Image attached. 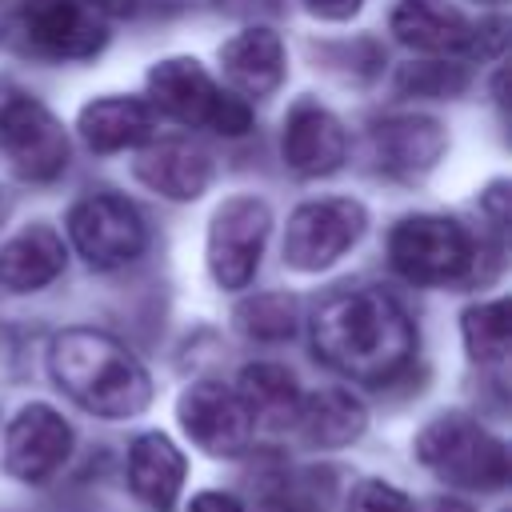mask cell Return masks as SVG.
Listing matches in <instances>:
<instances>
[{"label":"cell","mask_w":512,"mask_h":512,"mask_svg":"<svg viewBox=\"0 0 512 512\" xmlns=\"http://www.w3.org/2000/svg\"><path fill=\"white\" fill-rule=\"evenodd\" d=\"M348 156L340 120L316 100H296L284 120V164L296 176H332Z\"/></svg>","instance_id":"13"},{"label":"cell","mask_w":512,"mask_h":512,"mask_svg":"<svg viewBox=\"0 0 512 512\" xmlns=\"http://www.w3.org/2000/svg\"><path fill=\"white\" fill-rule=\"evenodd\" d=\"M0 28H4V12H0Z\"/></svg>","instance_id":"33"},{"label":"cell","mask_w":512,"mask_h":512,"mask_svg":"<svg viewBox=\"0 0 512 512\" xmlns=\"http://www.w3.org/2000/svg\"><path fill=\"white\" fill-rule=\"evenodd\" d=\"M476 4H488V8H500V4H508V0H476Z\"/></svg>","instance_id":"31"},{"label":"cell","mask_w":512,"mask_h":512,"mask_svg":"<svg viewBox=\"0 0 512 512\" xmlns=\"http://www.w3.org/2000/svg\"><path fill=\"white\" fill-rule=\"evenodd\" d=\"M88 8H96L100 16H132L140 0H84Z\"/></svg>","instance_id":"29"},{"label":"cell","mask_w":512,"mask_h":512,"mask_svg":"<svg viewBox=\"0 0 512 512\" xmlns=\"http://www.w3.org/2000/svg\"><path fill=\"white\" fill-rule=\"evenodd\" d=\"M76 128L92 152H124L152 140L156 112L148 100H136V96H100L80 108Z\"/></svg>","instance_id":"17"},{"label":"cell","mask_w":512,"mask_h":512,"mask_svg":"<svg viewBox=\"0 0 512 512\" xmlns=\"http://www.w3.org/2000/svg\"><path fill=\"white\" fill-rule=\"evenodd\" d=\"M444 128L428 116H388L368 132V152L388 176H420L444 156Z\"/></svg>","instance_id":"15"},{"label":"cell","mask_w":512,"mask_h":512,"mask_svg":"<svg viewBox=\"0 0 512 512\" xmlns=\"http://www.w3.org/2000/svg\"><path fill=\"white\" fill-rule=\"evenodd\" d=\"M0 148L24 180H56L68 168V132L64 124L32 96L16 92L0 104Z\"/></svg>","instance_id":"8"},{"label":"cell","mask_w":512,"mask_h":512,"mask_svg":"<svg viewBox=\"0 0 512 512\" xmlns=\"http://www.w3.org/2000/svg\"><path fill=\"white\" fill-rule=\"evenodd\" d=\"M416 456L432 476H440L452 488L492 492L508 480L504 440L492 436L484 424H476L464 412H448V416H436L432 424H424L416 436Z\"/></svg>","instance_id":"3"},{"label":"cell","mask_w":512,"mask_h":512,"mask_svg":"<svg viewBox=\"0 0 512 512\" xmlns=\"http://www.w3.org/2000/svg\"><path fill=\"white\" fill-rule=\"evenodd\" d=\"M236 324L252 340H288L296 332V300L288 292H260L236 308Z\"/></svg>","instance_id":"24"},{"label":"cell","mask_w":512,"mask_h":512,"mask_svg":"<svg viewBox=\"0 0 512 512\" xmlns=\"http://www.w3.org/2000/svg\"><path fill=\"white\" fill-rule=\"evenodd\" d=\"M364 424H368V412L348 388H320L300 396V408L292 420V428H300V436L316 448H344L364 432Z\"/></svg>","instance_id":"21"},{"label":"cell","mask_w":512,"mask_h":512,"mask_svg":"<svg viewBox=\"0 0 512 512\" xmlns=\"http://www.w3.org/2000/svg\"><path fill=\"white\" fill-rule=\"evenodd\" d=\"M132 172L144 188H152L164 200H196L212 180V160L204 148L188 140H160L136 156Z\"/></svg>","instance_id":"16"},{"label":"cell","mask_w":512,"mask_h":512,"mask_svg":"<svg viewBox=\"0 0 512 512\" xmlns=\"http://www.w3.org/2000/svg\"><path fill=\"white\" fill-rule=\"evenodd\" d=\"M72 456V424L48 408V404H24L8 432H4V468L24 480V484H40L48 476H56Z\"/></svg>","instance_id":"12"},{"label":"cell","mask_w":512,"mask_h":512,"mask_svg":"<svg viewBox=\"0 0 512 512\" xmlns=\"http://www.w3.org/2000/svg\"><path fill=\"white\" fill-rule=\"evenodd\" d=\"M176 416L180 428L192 436V444L204 448L208 456H240L256 428L244 400L216 380H196L192 388H184Z\"/></svg>","instance_id":"11"},{"label":"cell","mask_w":512,"mask_h":512,"mask_svg":"<svg viewBox=\"0 0 512 512\" xmlns=\"http://www.w3.org/2000/svg\"><path fill=\"white\" fill-rule=\"evenodd\" d=\"M428 512H472V508L464 500H456V496H440V500H432Z\"/></svg>","instance_id":"30"},{"label":"cell","mask_w":512,"mask_h":512,"mask_svg":"<svg viewBox=\"0 0 512 512\" xmlns=\"http://www.w3.org/2000/svg\"><path fill=\"white\" fill-rule=\"evenodd\" d=\"M148 100L164 116L196 128H212L220 136H244L252 128V108L248 100L224 92L200 60L192 56H168L152 64L148 72Z\"/></svg>","instance_id":"4"},{"label":"cell","mask_w":512,"mask_h":512,"mask_svg":"<svg viewBox=\"0 0 512 512\" xmlns=\"http://www.w3.org/2000/svg\"><path fill=\"white\" fill-rule=\"evenodd\" d=\"M476 28L452 0H400L392 8V36L428 56L476 52Z\"/></svg>","instance_id":"14"},{"label":"cell","mask_w":512,"mask_h":512,"mask_svg":"<svg viewBox=\"0 0 512 512\" xmlns=\"http://www.w3.org/2000/svg\"><path fill=\"white\" fill-rule=\"evenodd\" d=\"M364 224H368V212L360 200H348V196L308 200L288 216L284 264L296 272H320L360 240Z\"/></svg>","instance_id":"6"},{"label":"cell","mask_w":512,"mask_h":512,"mask_svg":"<svg viewBox=\"0 0 512 512\" xmlns=\"http://www.w3.org/2000/svg\"><path fill=\"white\" fill-rule=\"evenodd\" d=\"M8 212V200H4V188H0V216Z\"/></svg>","instance_id":"32"},{"label":"cell","mask_w":512,"mask_h":512,"mask_svg":"<svg viewBox=\"0 0 512 512\" xmlns=\"http://www.w3.org/2000/svg\"><path fill=\"white\" fill-rule=\"evenodd\" d=\"M272 212L260 196H228L208 228V272L220 288H244L256 276Z\"/></svg>","instance_id":"9"},{"label":"cell","mask_w":512,"mask_h":512,"mask_svg":"<svg viewBox=\"0 0 512 512\" xmlns=\"http://www.w3.org/2000/svg\"><path fill=\"white\" fill-rule=\"evenodd\" d=\"M188 512H244V504L232 496V492H220V488H204L192 496Z\"/></svg>","instance_id":"27"},{"label":"cell","mask_w":512,"mask_h":512,"mask_svg":"<svg viewBox=\"0 0 512 512\" xmlns=\"http://www.w3.org/2000/svg\"><path fill=\"white\" fill-rule=\"evenodd\" d=\"M364 0H308V12L320 20H352Z\"/></svg>","instance_id":"28"},{"label":"cell","mask_w":512,"mask_h":512,"mask_svg":"<svg viewBox=\"0 0 512 512\" xmlns=\"http://www.w3.org/2000/svg\"><path fill=\"white\" fill-rule=\"evenodd\" d=\"M48 372L64 396L104 420H128L152 400V380L144 364L116 336L96 328H68L52 336Z\"/></svg>","instance_id":"2"},{"label":"cell","mask_w":512,"mask_h":512,"mask_svg":"<svg viewBox=\"0 0 512 512\" xmlns=\"http://www.w3.org/2000/svg\"><path fill=\"white\" fill-rule=\"evenodd\" d=\"M396 84L416 96H456L468 84V72L448 60H424V64H404Z\"/></svg>","instance_id":"25"},{"label":"cell","mask_w":512,"mask_h":512,"mask_svg":"<svg viewBox=\"0 0 512 512\" xmlns=\"http://www.w3.org/2000/svg\"><path fill=\"white\" fill-rule=\"evenodd\" d=\"M184 452L164 432H140L128 444V488L140 504L156 512H172L184 488Z\"/></svg>","instance_id":"18"},{"label":"cell","mask_w":512,"mask_h":512,"mask_svg":"<svg viewBox=\"0 0 512 512\" xmlns=\"http://www.w3.org/2000/svg\"><path fill=\"white\" fill-rule=\"evenodd\" d=\"M388 260L412 284H452L472 276L476 244L460 220L404 216L388 232Z\"/></svg>","instance_id":"5"},{"label":"cell","mask_w":512,"mask_h":512,"mask_svg":"<svg viewBox=\"0 0 512 512\" xmlns=\"http://www.w3.org/2000/svg\"><path fill=\"white\" fill-rule=\"evenodd\" d=\"M64 272V240L52 224H28L0 248V284L8 292H40Z\"/></svg>","instance_id":"20"},{"label":"cell","mask_w":512,"mask_h":512,"mask_svg":"<svg viewBox=\"0 0 512 512\" xmlns=\"http://www.w3.org/2000/svg\"><path fill=\"white\" fill-rule=\"evenodd\" d=\"M20 32L24 40L56 60H88L104 48V16L84 0H20Z\"/></svg>","instance_id":"10"},{"label":"cell","mask_w":512,"mask_h":512,"mask_svg":"<svg viewBox=\"0 0 512 512\" xmlns=\"http://www.w3.org/2000/svg\"><path fill=\"white\" fill-rule=\"evenodd\" d=\"M68 236L76 244V252L108 272V268H120L128 260H136L148 244V228H144V216L136 212L132 200L116 196V192H96V196H84L72 212H68Z\"/></svg>","instance_id":"7"},{"label":"cell","mask_w":512,"mask_h":512,"mask_svg":"<svg viewBox=\"0 0 512 512\" xmlns=\"http://www.w3.org/2000/svg\"><path fill=\"white\" fill-rule=\"evenodd\" d=\"M460 332H464V348L476 364H500L508 356V344H512V308L508 300H484V304H472L464 316H460Z\"/></svg>","instance_id":"23"},{"label":"cell","mask_w":512,"mask_h":512,"mask_svg":"<svg viewBox=\"0 0 512 512\" xmlns=\"http://www.w3.org/2000/svg\"><path fill=\"white\" fill-rule=\"evenodd\" d=\"M220 64H224V76L232 80V88L244 96H256V100L276 92L284 72H288L284 68V44L272 28H244L232 40H224Z\"/></svg>","instance_id":"19"},{"label":"cell","mask_w":512,"mask_h":512,"mask_svg":"<svg viewBox=\"0 0 512 512\" xmlns=\"http://www.w3.org/2000/svg\"><path fill=\"white\" fill-rule=\"evenodd\" d=\"M236 396L244 400L252 424H264V428H288L296 420V408H300V384L296 376L284 368V364H248L240 372V384H236Z\"/></svg>","instance_id":"22"},{"label":"cell","mask_w":512,"mask_h":512,"mask_svg":"<svg viewBox=\"0 0 512 512\" xmlns=\"http://www.w3.org/2000/svg\"><path fill=\"white\" fill-rule=\"evenodd\" d=\"M344 512H412V500L396 484L368 476V480H356L352 484Z\"/></svg>","instance_id":"26"},{"label":"cell","mask_w":512,"mask_h":512,"mask_svg":"<svg viewBox=\"0 0 512 512\" xmlns=\"http://www.w3.org/2000/svg\"><path fill=\"white\" fill-rule=\"evenodd\" d=\"M312 348L328 368L384 384L412 360L416 328L384 288H336L312 316Z\"/></svg>","instance_id":"1"}]
</instances>
